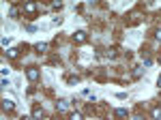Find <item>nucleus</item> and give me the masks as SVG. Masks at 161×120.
<instances>
[{
	"mask_svg": "<svg viewBox=\"0 0 161 120\" xmlns=\"http://www.w3.org/2000/svg\"><path fill=\"white\" fill-rule=\"evenodd\" d=\"M153 118H161V107H155V110H153Z\"/></svg>",
	"mask_w": 161,
	"mask_h": 120,
	"instance_id": "obj_5",
	"label": "nucleus"
},
{
	"mask_svg": "<svg viewBox=\"0 0 161 120\" xmlns=\"http://www.w3.org/2000/svg\"><path fill=\"white\" fill-rule=\"evenodd\" d=\"M159 62H161V56H159Z\"/></svg>",
	"mask_w": 161,
	"mask_h": 120,
	"instance_id": "obj_11",
	"label": "nucleus"
},
{
	"mask_svg": "<svg viewBox=\"0 0 161 120\" xmlns=\"http://www.w3.org/2000/svg\"><path fill=\"white\" fill-rule=\"evenodd\" d=\"M159 86H161V77H159Z\"/></svg>",
	"mask_w": 161,
	"mask_h": 120,
	"instance_id": "obj_10",
	"label": "nucleus"
},
{
	"mask_svg": "<svg viewBox=\"0 0 161 120\" xmlns=\"http://www.w3.org/2000/svg\"><path fill=\"white\" fill-rule=\"evenodd\" d=\"M35 50L41 54V52H45V50H47V45H45V43H37V45H35Z\"/></svg>",
	"mask_w": 161,
	"mask_h": 120,
	"instance_id": "obj_4",
	"label": "nucleus"
},
{
	"mask_svg": "<svg viewBox=\"0 0 161 120\" xmlns=\"http://www.w3.org/2000/svg\"><path fill=\"white\" fill-rule=\"evenodd\" d=\"M155 37H157V39L161 41V30H157V34H155Z\"/></svg>",
	"mask_w": 161,
	"mask_h": 120,
	"instance_id": "obj_9",
	"label": "nucleus"
},
{
	"mask_svg": "<svg viewBox=\"0 0 161 120\" xmlns=\"http://www.w3.org/2000/svg\"><path fill=\"white\" fill-rule=\"evenodd\" d=\"M69 120H82V114L73 112V114H71V116H69Z\"/></svg>",
	"mask_w": 161,
	"mask_h": 120,
	"instance_id": "obj_6",
	"label": "nucleus"
},
{
	"mask_svg": "<svg viewBox=\"0 0 161 120\" xmlns=\"http://www.w3.org/2000/svg\"><path fill=\"white\" fill-rule=\"evenodd\" d=\"M73 43H86V32H75L73 34Z\"/></svg>",
	"mask_w": 161,
	"mask_h": 120,
	"instance_id": "obj_2",
	"label": "nucleus"
},
{
	"mask_svg": "<svg viewBox=\"0 0 161 120\" xmlns=\"http://www.w3.org/2000/svg\"><path fill=\"white\" fill-rule=\"evenodd\" d=\"M4 110L11 112V110H13V103H11V101H4Z\"/></svg>",
	"mask_w": 161,
	"mask_h": 120,
	"instance_id": "obj_7",
	"label": "nucleus"
},
{
	"mask_svg": "<svg viewBox=\"0 0 161 120\" xmlns=\"http://www.w3.org/2000/svg\"><path fill=\"white\" fill-rule=\"evenodd\" d=\"M116 118H127V110H125V107L116 110Z\"/></svg>",
	"mask_w": 161,
	"mask_h": 120,
	"instance_id": "obj_3",
	"label": "nucleus"
},
{
	"mask_svg": "<svg viewBox=\"0 0 161 120\" xmlns=\"http://www.w3.org/2000/svg\"><path fill=\"white\" fill-rule=\"evenodd\" d=\"M26 75H28V79H32V81H37V79H39V75H41V73H39V69H35V67H30L28 71H26Z\"/></svg>",
	"mask_w": 161,
	"mask_h": 120,
	"instance_id": "obj_1",
	"label": "nucleus"
},
{
	"mask_svg": "<svg viewBox=\"0 0 161 120\" xmlns=\"http://www.w3.org/2000/svg\"><path fill=\"white\" fill-rule=\"evenodd\" d=\"M67 105H69L67 101H58V110H67Z\"/></svg>",
	"mask_w": 161,
	"mask_h": 120,
	"instance_id": "obj_8",
	"label": "nucleus"
}]
</instances>
